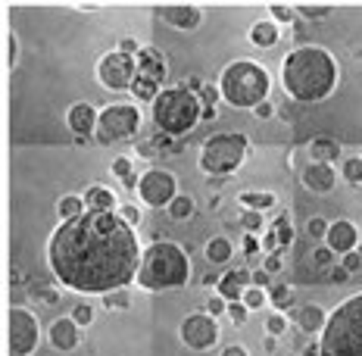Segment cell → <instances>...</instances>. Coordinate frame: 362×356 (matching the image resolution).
I'll return each instance as SVG.
<instances>
[{"mask_svg":"<svg viewBox=\"0 0 362 356\" xmlns=\"http://www.w3.org/2000/svg\"><path fill=\"white\" fill-rule=\"evenodd\" d=\"M144 250L137 231L119 212L87 210L60 222L47 241V266L62 287L75 294L122 291L137 278Z\"/></svg>","mask_w":362,"mask_h":356,"instance_id":"6da1fadb","label":"cell"},{"mask_svg":"<svg viewBox=\"0 0 362 356\" xmlns=\"http://www.w3.org/2000/svg\"><path fill=\"white\" fill-rule=\"evenodd\" d=\"M337 81H341L337 60L316 44H303V47L291 50L281 62L284 94L297 103H322L334 94Z\"/></svg>","mask_w":362,"mask_h":356,"instance_id":"7a4b0ae2","label":"cell"},{"mask_svg":"<svg viewBox=\"0 0 362 356\" xmlns=\"http://www.w3.org/2000/svg\"><path fill=\"white\" fill-rule=\"evenodd\" d=\"M191 278V260L187 250L175 241H153L144 250L141 269H137V287L144 291H178Z\"/></svg>","mask_w":362,"mask_h":356,"instance_id":"3957f363","label":"cell"},{"mask_svg":"<svg viewBox=\"0 0 362 356\" xmlns=\"http://www.w3.org/2000/svg\"><path fill=\"white\" fill-rule=\"evenodd\" d=\"M268 91H272V78L262 66L250 60H234L222 69L218 75V94L228 106L234 110H243V106H259L262 100H268Z\"/></svg>","mask_w":362,"mask_h":356,"instance_id":"277c9868","label":"cell"},{"mask_svg":"<svg viewBox=\"0 0 362 356\" xmlns=\"http://www.w3.org/2000/svg\"><path fill=\"white\" fill-rule=\"evenodd\" d=\"M318 347L322 356H362V294L347 297L331 312Z\"/></svg>","mask_w":362,"mask_h":356,"instance_id":"5b68a950","label":"cell"},{"mask_svg":"<svg viewBox=\"0 0 362 356\" xmlns=\"http://www.w3.org/2000/svg\"><path fill=\"white\" fill-rule=\"evenodd\" d=\"M153 125L169 137H184L193 125L200 122V112H203V103H200L197 94H191L187 87L175 85V87H162L160 97L153 100Z\"/></svg>","mask_w":362,"mask_h":356,"instance_id":"8992f818","label":"cell"},{"mask_svg":"<svg viewBox=\"0 0 362 356\" xmlns=\"http://www.w3.org/2000/svg\"><path fill=\"white\" fill-rule=\"evenodd\" d=\"M250 141L241 131H225V135H212L200 147V169L209 178H225L231 175L243 160H247Z\"/></svg>","mask_w":362,"mask_h":356,"instance_id":"52a82bcc","label":"cell"},{"mask_svg":"<svg viewBox=\"0 0 362 356\" xmlns=\"http://www.w3.org/2000/svg\"><path fill=\"white\" fill-rule=\"evenodd\" d=\"M141 110L135 103H112L100 110V122H97V144H116V141H128L141 131Z\"/></svg>","mask_w":362,"mask_h":356,"instance_id":"ba28073f","label":"cell"},{"mask_svg":"<svg viewBox=\"0 0 362 356\" xmlns=\"http://www.w3.org/2000/svg\"><path fill=\"white\" fill-rule=\"evenodd\" d=\"M137 78V60L122 50H110L97 62V81L110 91H131Z\"/></svg>","mask_w":362,"mask_h":356,"instance_id":"9c48e42d","label":"cell"},{"mask_svg":"<svg viewBox=\"0 0 362 356\" xmlns=\"http://www.w3.org/2000/svg\"><path fill=\"white\" fill-rule=\"evenodd\" d=\"M41 341V325L37 316L25 306H10V353L12 356H31Z\"/></svg>","mask_w":362,"mask_h":356,"instance_id":"30bf717a","label":"cell"},{"mask_svg":"<svg viewBox=\"0 0 362 356\" xmlns=\"http://www.w3.org/2000/svg\"><path fill=\"white\" fill-rule=\"evenodd\" d=\"M137 197L147 206H169L178 197V178L166 169H147L141 175V185H137Z\"/></svg>","mask_w":362,"mask_h":356,"instance_id":"8fae6325","label":"cell"},{"mask_svg":"<svg viewBox=\"0 0 362 356\" xmlns=\"http://www.w3.org/2000/svg\"><path fill=\"white\" fill-rule=\"evenodd\" d=\"M178 337L187 350H212L218 344V322L209 312H191L178 325Z\"/></svg>","mask_w":362,"mask_h":356,"instance_id":"7c38bea8","label":"cell"},{"mask_svg":"<svg viewBox=\"0 0 362 356\" xmlns=\"http://www.w3.org/2000/svg\"><path fill=\"white\" fill-rule=\"evenodd\" d=\"M156 16L178 31H193L203 22V10L193 3H162L160 10H156Z\"/></svg>","mask_w":362,"mask_h":356,"instance_id":"4fadbf2b","label":"cell"},{"mask_svg":"<svg viewBox=\"0 0 362 356\" xmlns=\"http://www.w3.org/2000/svg\"><path fill=\"white\" fill-rule=\"evenodd\" d=\"M325 247L334 250V253H353L359 247V228H356L350 219H337L328 225V235H325Z\"/></svg>","mask_w":362,"mask_h":356,"instance_id":"5bb4252c","label":"cell"},{"mask_svg":"<svg viewBox=\"0 0 362 356\" xmlns=\"http://www.w3.org/2000/svg\"><path fill=\"white\" fill-rule=\"evenodd\" d=\"M47 337H50V347H53V350H60V353H72V350L81 344V325L75 322L72 316L53 319Z\"/></svg>","mask_w":362,"mask_h":356,"instance_id":"9a60e30c","label":"cell"},{"mask_svg":"<svg viewBox=\"0 0 362 356\" xmlns=\"http://www.w3.org/2000/svg\"><path fill=\"white\" fill-rule=\"evenodd\" d=\"M97 122H100V110L94 103H72L66 112V125L75 137H91L97 131Z\"/></svg>","mask_w":362,"mask_h":356,"instance_id":"2e32d148","label":"cell"},{"mask_svg":"<svg viewBox=\"0 0 362 356\" xmlns=\"http://www.w3.org/2000/svg\"><path fill=\"white\" fill-rule=\"evenodd\" d=\"M137 75H144V78H150V81H156V85L162 87V81H166V75H169V66H166V53H162L160 47H141L137 50Z\"/></svg>","mask_w":362,"mask_h":356,"instance_id":"e0dca14e","label":"cell"},{"mask_svg":"<svg viewBox=\"0 0 362 356\" xmlns=\"http://www.w3.org/2000/svg\"><path fill=\"white\" fill-rule=\"evenodd\" d=\"M300 181H303L312 194H331L337 185V172L331 162H309V166L300 172Z\"/></svg>","mask_w":362,"mask_h":356,"instance_id":"ac0fdd59","label":"cell"},{"mask_svg":"<svg viewBox=\"0 0 362 356\" xmlns=\"http://www.w3.org/2000/svg\"><path fill=\"white\" fill-rule=\"evenodd\" d=\"M250 285H253V272H247V269H231V272H225L222 278H218L216 294H222L231 303V300H241Z\"/></svg>","mask_w":362,"mask_h":356,"instance_id":"d6986e66","label":"cell"},{"mask_svg":"<svg viewBox=\"0 0 362 356\" xmlns=\"http://www.w3.org/2000/svg\"><path fill=\"white\" fill-rule=\"evenodd\" d=\"M328 316L331 312L318 303H306L297 310V328L306 331V334H322L325 325H328Z\"/></svg>","mask_w":362,"mask_h":356,"instance_id":"ffe728a7","label":"cell"},{"mask_svg":"<svg viewBox=\"0 0 362 356\" xmlns=\"http://www.w3.org/2000/svg\"><path fill=\"white\" fill-rule=\"evenodd\" d=\"M85 206L87 210H97V212H116L119 210V200H116V194L110 191V187H103V185H91L85 194Z\"/></svg>","mask_w":362,"mask_h":356,"instance_id":"44dd1931","label":"cell"},{"mask_svg":"<svg viewBox=\"0 0 362 356\" xmlns=\"http://www.w3.org/2000/svg\"><path fill=\"white\" fill-rule=\"evenodd\" d=\"M250 41H253L256 47L268 50V47H275V44L281 41V28L272 22V19H259V22L250 25Z\"/></svg>","mask_w":362,"mask_h":356,"instance_id":"7402d4cb","label":"cell"},{"mask_svg":"<svg viewBox=\"0 0 362 356\" xmlns=\"http://www.w3.org/2000/svg\"><path fill=\"white\" fill-rule=\"evenodd\" d=\"M203 256L212 262V266H225V262L234 256V244H231V237L216 235V237H209V241H206Z\"/></svg>","mask_w":362,"mask_h":356,"instance_id":"603a6c76","label":"cell"},{"mask_svg":"<svg viewBox=\"0 0 362 356\" xmlns=\"http://www.w3.org/2000/svg\"><path fill=\"white\" fill-rule=\"evenodd\" d=\"M309 156L312 162H334L337 156H341V144L334 141V137H312L309 141Z\"/></svg>","mask_w":362,"mask_h":356,"instance_id":"cb8c5ba5","label":"cell"},{"mask_svg":"<svg viewBox=\"0 0 362 356\" xmlns=\"http://www.w3.org/2000/svg\"><path fill=\"white\" fill-rule=\"evenodd\" d=\"M275 203H278V197H275L272 191H243V194H237V206H243V210L266 212V210H272Z\"/></svg>","mask_w":362,"mask_h":356,"instance_id":"d4e9b609","label":"cell"},{"mask_svg":"<svg viewBox=\"0 0 362 356\" xmlns=\"http://www.w3.org/2000/svg\"><path fill=\"white\" fill-rule=\"evenodd\" d=\"M81 212H87V206H85V197H78V194H66V197H60V203H56V216H60V222L78 219Z\"/></svg>","mask_w":362,"mask_h":356,"instance_id":"484cf974","label":"cell"},{"mask_svg":"<svg viewBox=\"0 0 362 356\" xmlns=\"http://www.w3.org/2000/svg\"><path fill=\"white\" fill-rule=\"evenodd\" d=\"M160 91H162V87L156 85V81L144 78V75H137V78H135V85H131V94H135V100H137V103H153V100L160 97Z\"/></svg>","mask_w":362,"mask_h":356,"instance_id":"4316f807","label":"cell"},{"mask_svg":"<svg viewBox=\"0 0 362 356\" xmlns=\"http://www.w3.org/2000/svg\"><path fill=\"white\" fill-rule=\"evenodd\" d=\"M193 210H197V203H193L191 194H178V197H175L172 203L166 206V212L175 219V222H184V219H191Z\"/></svg>","mask_w":362,"mask_h":356,"instance_id":"83f0119b","label":"cell"},{"mask_svg":"<svg viewBox=\"0 0 362 356\" xmlns=\"http://www.w3.org/2000/svg\"><path fill=\"white\" fill-rule=\"evenodd\" d=\"M268 306H275V312H284L287 306H293V291L287 285H272L268 287Z\"/></svg>","mask_w":362,"mask_h":356,"instance_id":"f1b7e54d","label":"cell"},{"mask_svg":"<svg viewBox=\"0 0 362 356\" xmlns=\"http://www.w3.org/2000/svg\"><path fill=\"white\" fill-rule=\"evenodd\" d=\"M341 178L350 185H362V156H347L341 162Z\"/></svg>","mask_w":362,"mask_h":356,"instance_id":"f546056e","label":"cell"},{"mask_svg":"<svg viewBox=\"0 0 362 356\" xmlns=\"http://www.w3.org/2000/svg\"><path fill=\"white\" fill-rule=\"evenodd\" d=\"M268 228L275 231V237H278L281 250L291 247V241H293V225H291V219H287V216H278L272 225H268Z\"/></svg>","mask_w":362,"mask_h":356,"instance_id":"4dcf8cb0","label":"cell"},{"mask_svg":"<svg viewBox=\"0 0 362 356\" xmlns=\"http://www.w3.org/2000/svg\"><path fill=\"white\" fill-rule=\"evenodd\" d=\"M241 303H243V306H247V310H250V312H253V310H262V306H266V303H268V294H266V291H262V287H253V285H250V287H247V291H243V297H241Z\"/></svg>","mask_w":362,"mask_h":356,"instance_id":"1f68e13d","label":"cell"},{"mask_svg":"<svg viewBox=\"0 0 362 356\" xmlns=\"http://www.w3.org/2000/svg\"><path fill=\"white\" fill-rule=\"evenodd\" d=\"M268 16H272L275 25H291L293 16H297V10L287 3H268Z\"/></svg>","mask_w":362,"mask_h":356,"instance_id":"d6a6232c","label":"cell"},{"mask_svg":"<svg viewBox=\"0 0 362 356\" xmlns=\"http://www.w3.org/2000/svg\"><path fill=\"white\" fill-rule=\"evenodd\" d=\"M293 10L306 19H325L331 16V3H293Z\"/></svg>","mask_w":362,"mask_h":356,"instance_id":"836d02e7","label":"cell"},{"mask_svg":"<svg viewBox=\"0 0 362 356\" xmlns=\"http://www.w3.org/2000/svg\"><path fill=\"white\" fill-rule=\"evenodd\" d=\"M103 306L106 310H128L131 306V294L125 291H110V294H103Z\"/></svg>","mask_w":362,"mask_h":356,"instance_id":"e575fe53","label":"cell"},{"mask_svg":"<svg viewBox=\"0 0 362 356\" xmlns=\"http://www.w3.org/2000/svg\"><path fill=\"white\" fill-rule=\"evenodd\" d=\"M328 219H322V216H312L309 222H306V235L312 237V241H325V235H328Z\"/></svg>","mask_w":362,"mask_h":356,"instance_id":"d590c367","label":"cell"},{"mask_svg":"<svg viewBox=\"0 0 362 356\" xmlns=\"http://www.w3.org/2000/svg\"><path fill=\"white\" fill-rule=\"evenodd\" d=\"M241 228H247V235H256V231H262V212L243 210V212H241Z\"/></svg>","mask_w":362,"mask_h":356,"instance_id":"8d00e7d4","label":"cell"},{"mask_svg":"<svg viewBox=\"0 0 362 356\" xmlns=\"http://www.w3.org/2000/svg\"><path fill=\"white\" fill-rule=\"evenodd\" d=\"M197 97H200V103H203V110H216V103H218V97H222V94H218V85L206 81L203 91H200Z\"/></svg>","mask_w":362,"mask_h":356,"instance_id":"74e56055","label":"cell"},{"mask_svg":"<svg viewBox=\"0 0 362 356\" xmlns=\"http://www.w3.org/2000/svg\"><path fill=\"white\" fill-rule=\"evenodd\" d=\"M116 212L131 225V228H137V225H141V219H144V216H141V206H135V203H119Z\"/></svg>","mask_w":362,"mask_h":356,"instance_id":"f35d334b","label":"cell"},{"mask_svg":"<svg viewBox=\"0 0 362 356\" xmlns=\"http://www.w3.org/2000/svg\"><path fill=\"white\" fill-rule=\"evenodd\" d=\"M225 316H228L234 325H247V319H250V310L241 303V300H231V303H228V312H225Z\"/></svg>","mask_w":362,"mask_h":356,"instance_id":"ab89813d","label":"cell"},{"mask_svg":"<svg viewBox=\"0 0 362 356\" xmlns=\"http://www.w3.org/2000/svg\"><path fill=\"white\" fill-rule=\"evenodd\" d=\"M266 331L272 337H281L287 331V319H284V312H272V316L266 319Z\"/></svg>","mask_w":362,"mask_h":356,"instance_id":"60d3db41","label":"cell"},{"mask_svg":"<svg viewBox=\"0 0 362 356\" xmlns=\"http://www.w3.org/2000/svg\"><path fill=\"white\" fill-rule=\"evenodd\" d=\"M206 312H209L212 319H218V316H225V312H228V300L222 297V294H212L209 300H206V306H203Z\"/></svg>","mask_w":362,"mask_h":356,"instance_id":"b9f144b4","label":"cell"},{"mask_svg":"<svg viewBox=\"0 0 362 356\" xmlns=\"http://www.w3.org/2000/svg\"><path fill=\"white\" fill-rule=\"evenodd\" d=\"M72 319L81 325V328H85V325H91L94 322V306L91 303H75L72 306Z\"/></svg>","mask_w":362,"mask_h":356,"instance_id":"7bdbcfd3","label":"cell"},{"mask_svg":"<svg viewBox=\"0 0 362 356\" xmlns=\"http://www.w3.org/2000/svg\"><path fill=\"white\" fill-rule=\"evenodd\" d=\"M131 172H135L131 156H119V160H112V175H116V178H128Z\"/></svg>","mask_w":362,"mask_h":356,"instance_id":"ee69618b","label":"cell"},{"mask_svg":"<svg viewBox=\"0 0 362 356\" xmlns=\"http://www.w3.org/2000/svg\"><path fill=\"white\" fill-rule=\"evenodd\" d=\"M334 250H328V247H325V244H322V247H316V250H312V262H316V266H331V262H334Z\"/></svg>","mask_w":362,"mask_h":356,"instance_id":"f6af8a7d","label":"cell"},{"mask_svg":"<svg viewBox=\"0 0 362 356\" xmlns=\"http://www.w3.org/2000/svg\"><path fill=\"white\" fill-rule=\"evenodd\" d=\"M19 60V41H16V31H6V66H16Z\"/></svg>","mask_w":362,"mask_h":356,"instance_id":"bcb514c9","label":"cell"},{"mask_svg":"<svg viewBox=\"0 0 362 356\" xmlns=\"http://www.w3.org/2000/svg\"><path fill=\"white\" fill-rule=\"evenodd\" d=\"M281 253H284V250H278V253H266V260H262V269H266L268 275L281 272V266H284V260H281Z\"/></svg>","mask_w":362,"mask_h":356,"instance_id":"7dc6e473","label":"cell"},{"mask_svg":"<svg viewBox=\"0 0 362 356\" xmlns=\"http://www.w3.org/2000/svg\"><path fill=\"white\" fill-rule=\"evenodd\" d=\"M341 266L347 269L350 275H353V272H359V269H362V256L356 253V250H353V253H343V256H341Z\"/></svg>","mask_w":362,"mask_h":356,"instance_id":"c3c4849f","label":"cell"},{"mask_svg":"<svg viewBox=\"0 0 362 356\" xmlns=\"http://www.w3.org/2000/svg\"><path fill=\"white\" fill-rule=\"evenodd\" d=\"M31 294H35V297L41 300V303H47V306H56V303H60V294L50 291V287H35Z\"/></svg>","mask_w":362,"mask_h":356,"instance_id":"681fc988","label":"cell"},{"mask_svg":"<svg viewBox=\"0 0 362 356\" xmlns=\"http://www.w3.org/2000/svg\"><path fill=\"white\" fill-rule=\"evenodd\" d=\"M262 250H266V253H278L281 250V244H278V237H275V231L272 228H266V235H262Z\"/></svg>","mask_w":362,"mask_h":356,"instance_id":"f907efd6","label":"cell"},{"mask_svg":"<svg viewBox=\"0 0 362 356\" xmlns=\"http://www.w3.org/2000/svg\"><path fill=\"white\" fill-rule=\"evenodd\" d=\"M253 116H256V119H272V116H275V103L262 100L259 106H253Z\"/></svg>","mask_w":362,"mask_h":356,"instance_id":"816d5d0a","label":"cell"},{"mask_svg":"<svg viewBox=\"0 0 362 356\" xmlns=\"http://www.w3.org/2000/svg\"><path fill=\"white\" fill-rule=\"evenodd\" d=\"M137 156H144V160H153V156H160V150L153 147V141H141V144H137Z\"/></svg>","mask_w":362,"mask_h":356,"instance_id":"f5cc1de1","label":"cell"},{"mask_svg":"<svg viewBox=\"0 0 362 356\" xmlns=\"http://www.w3.org/2000/svg\"><path fill=\"white\" fill-rule=\"evenodd\" d=\"M203 85H206V81L200 78V75H191V78H184V81H181V87H187V91H191V94H200V91H203Z\"/></svg>","mask_w":362,"mask_h":356,"instance_id":"db71d44e","label":"cell"},{"mask_svg":"<svg viewBox=\"0 0 362 356\" xmlns=\"http://www.w3.org/2000/svg\"><path fill=\"white\" fill-rule=\"evenodd\" d=\"M268 281H272V275H268L266 269H256V272H253V287H262V291H266Z\"/></svg>","mask_w":362,"mask_h":356,"instance_id":"11a10c76","label":"cell"},{"mask_svg":"<svg viewBox=\"0 0 362 356\" xmlns=\"http://www.w3.org/2000/svg\"><path fill=\"white\" fill-rule=\"evenodd\" d=\"M328 278H331V281H337V285H343V281L350 278V272H347V269H343V266H331Z\"/></svg>","mask_w":362,"mask_h":356,"instance_id":"9f6ffc18","label":"cell"},{"mask_svg":"<svg viewBox=\"0 0 362 356\" xmlns=\"http://www.w3.org/2000/svg\"><path fill=\"white\" fill-rule=\"evenodd\" d=\"M119 50H122V53H131V56H137V41H131V37H122V44H119Z\"/></svg>","mask_w":362,"mask_h":356,"instance_id":"6f0895ef","label":"cell"},{"mask_svg":"<svg viewBox=\"0 0 362 356\" xmlns=\"http://www.w3.org/2000/svg\"><path fill=\"white\" fill-rule=\"evenodd\" d=\"M222 356H250L247 347H241V344H228V347L222 350Z\"/></svg>","mask_w":362,"mask_h":356,"instance_id":"680465c9","label":"cell"},{"mask_svg":"<svg viewBox=\"0 0 362 356\" xmlns=\"http://www.w3.org/2000/svg\"><path fill=\"white\" fill-rule=\"evenodd\" d=\"M243 250H247V253H256V250H262V244L256 241L253 235H247V237H243Z\"/></svg>","mask_w":362,"mask_h":356,"instance_id":"91938a15","label":"cell"},{"mask_svg":"<svg viewBox=\"0 0 362 356\" xmlns=\"http://www.w3.org/2000/svg\"><path fill=\"white\" fill-rule=\"evenodd\" d=\"M300 356H322V347H318V341L306 344V347H303V353H300Z\"/></svg>","mask_w":362,"mask_h":356,"instance_id":"94428289","label":"cell"},{"mask_svg":"<svg viewBox=\"0 0 362 356\" xmlns=\"http://www.w3.org/2000/svg\"><path fill=\"white\" fill-rule=\"evenodd\" d=\"M218 278H222V275L206 272V275H203V285H206V287H216V285H218Z\"/></svg>","mask_w":362,"mask_h":356,"instance_id":"6125c7cd","label":"cell"},{"mask_svg":"<svg viewBox=\"0 0 362 356\" xmlns=\"http://www.w3.org/2000/svg\"><path fill=\"white\" fill-rule=\"evenodd\" d=\"M262 347H266V350H268V353H272V350H275V337H272V334H268V337H266V341H262Z\"/></svg>","mask_w":362,"mask_h":356,"instance_id":"be15d7a7","label":"cell"},{"mask_svg":"<svg viewBox=\"0 0 362 356\" xmlns=\"http://www.w3.org/2000/svg\"><path fill=\"white\" fill-rule=\"evenodd\" d=\"M78 10H100V3H75Z\"/></svg>","mask_w":362,"mask_h":356,"instance_id":"e7e4bbea","label":"cell"},{"mask_svg":"<svg viewBox=\"0 0 362 356\" xmlns=\"http://www.w3.org/2000/svg\"><path fill=\"white\" fill-rule=\"evenodd\" d=\"M356 253H359V256H362V247H356Z\"/></svg>","mask_w":362,"mask_h":356,"instance_id":"03108f58","label":"cell"}]
</instances>
